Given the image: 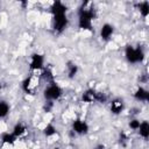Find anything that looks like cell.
<instances>
[{"label": "cell", "instance_id": "10", "mask_svg": "<svg viewBox=\"0 0 149 149\" xmlns=\"http://www.w3.org/2000/svg\"><path fill=\"white\" fill-rule=\"evenodd\" d=\"M134 97L137 100H140V101H147V100H149V93L143 87H139L136 90V92L134 93Z\"/></svg>", "mask_w": 149, "mask_h": 149}, {"label": "cell", "instance_id": "15", "mask_svg": "<svg viewBox=\"0 0 149 149\" xmlns=\"http://www.w3.org/2000/svg\"><path fill=\"white\" fill-rule=\"evenodd\" d=\"M139 8H140V13L142 14V16H148V14H149V2L148 1H143L142 3H140Z\"/></svg>", "mask_w": 149, "mask_h": 149}, {"label": "cell", "instance_id": "23", "mask_svg": "<svg viewBox=\"0 0 149 149\" xmlns=\"http://www.w3.org/2000/svg\"><path fill=\"white\" fill-rule=\"evenodd\" d=\"M0 90H1V84H0Z\"/></svg>", "mask_w": 149, "mask_h": 149}, {"label": "cell", "instance_id": "4", "mask_svg": "<svg viewBox=\"0 0 149 149\" xmlns=\"http://www.w3.org/2000/svg\"><path fill=\"white\" fill-rule=\"evenodd\" d=\"M68 24V17L65 14L54 15V29L58 33H62Z\"/></svg>", "mask_w": 149, "mask_h": 149}, {"label": "cell", "instance_id": "13", "mask_svg": "<svg viewBox=\"0 0 149 149\" xmlns=\"http://www.w3.org/2000/svg\"><path fill=\"white\" fill-rule=\"evenodd\" d=\"M24 132H26V127L23 125H21V123H17V125H15V127L13 129V135L15 137L16 136H21L22 134H24Z\"/></svg>", "mask_w": 149, "mask_h": 149}, {"label": "cell", "instance_id": "5", "mask_svg": "<svg viewBox=\"0 0 149 149\" xmlns=\"http://www.w3.org/2000/svg\"><path fill=\"white\" fill-rule=\"evenodd\" d=\"M83 100L85 102H92L94 100H98V101H104L105 100V97L102 93H99V92H95L93 90H88L86 91L84 94H83Z\"/></svg>", "mask_w": 149, "mask_h": 149}, {"label": "cell", "instance_id": "1", "mask_svg": "<svg viewBox=\"0 0 149 149\" xmlns=\"http://www.w3.org/2000/svg\"><path fill=\"white\" fill-rule=\"evenodd\" d=\"M94 17V13L92 9H80L79 10V19H78V26L81 29L90 30L92 28V20Z\"/></svg>", "mask_w": 149, "mask_h": 149}, {"label": "cell", "instance_id": "16", "mask_svg": "<svg viewBox=\"0 0 149 149\" xmlns=\"http://www.w3.org/2000/svg\"><path fill=\"white\" fill-rule=\"evenodd\" d=\"M31 80H33V78L31 77H28L24 81H23V90L27 92V93H31V86H33V84H31Z\"/></svg>", "mask_w": 149, "mask_h": 149}, {"label": "cell", "instance_id": "12", "mask_svg": "<svg viewBox=\"0 0 149 149\" xmlns=\"http://www.w3.org/2000/svg\"><path fill=\"white\" fill-rule=\"evenodd\" d=\"M139 129H140V135L142 137H144V139L149 137V123H148V121H142L140 123Z\"/></svg>", "mask_w": 149, "mask_h": 149}, {"label": "cell", "instance_id": "24", "mask_svg": "<svg viewBox=\"0 0 149 149\" xmlns=\"http://www.w3.org/2000/svg\"><path fill=\"white\" fill-rule=\"evenodd\" d=\"M54 149H59V148H54Z\"/></svg>", "mask_w": 149, "mask_h": 149}, {"label": "cell", "instance_id": "19", "mask_svg": "<svg viewBox=\"0 0 149 149\" xmlns=\"http://www.w3.org/2000/svg\"><path fill=\"white\" fill-rule=\"evenodd\" d=\"M77 71H78V66H77L76 64H70V65H69V72H68L69 78H73V77L76 76Z\"/></svg>", "mask_w": 149, "mask_h": 149}, {"label": "cell", "instance_id": "18", "mask_svg": "<svg viewBox=\"0 0 149 149\" xmlns=\"http://www.w3.org/2000/svg\"><path fill=\"white\" fill-rule=\"evenodd\" d=\"M56 133V128L52 125H47V127L44 128V135L45 136H52Z\"/></svg>", "mask_w": 149, "mask_h": 149}, {"label": "cell", "instance_id": "9", "mask_svg": "<svg viewBox=\"0 0 149 149\" xmlns=\"http://www.w3.org/2000/svg\"><path fill=\"white\" fill-rule=\"evenodd\" d=\"M51 12H52V15L65 14L66 13V7L61 1H55L52 3V6H51Z\"/></svg>", "mask_w": 149, "mask_h": 149}, {"label": "cell", "instance_id": "6", "mask_svg": "<svg viewBox=\"0 0 149 149\" xmlns=\"http://www.w3.org/2000/svg\"><path fill=\"white\" fill-rule=\"evenodd\" d=\"M43 68V56L40 54H33L31 55V62H30V69L31 70H40Z\"/></svg>", "mask_w": 149, "mask_h": 149}, {"label": "cell", "instance_id": "2", "mask_svg": "<svg viewBox=\"0 0 149 149\" xmlns=\"http://www.w3.org/2000/svg\"><path fill=\"white\" fill-rule=\"evenodd\" d=\"M126 58L128 62L130 63H137V62H142V59L144 58V52L143 50L137 47V48H133L132 45H128L126 48Z\"/></svg>", "mask_w": 149, "mask_h": 149}, {"label": "cell", "instance_id": "8", "mask_svg": "<svg viewBox=\"0 0 149 149\" xmlns=\"http://www.w3.org/2000/svg\"><path fill=\"white\" fill-rule=\"evenodd\" d=\"M113 31H114L113 26L109 24V23H105V24L101 27V29H100V36H101L102 40L107 41V40H109V37L112 36Z\"/></svg>", "mask_w": 149, "mask_h": 149}, {"label": "cell", "instance_id": "7", "mask_svg": "<svg viewBox=\"0 0 149 149\" xmlns=\"http://www.w3.org/2000/svg\"><path fill=\"white\" fill-rule=\"evenodd\" d=\"M72 128L77 134H86L88 130V126L83 120H76L72 123Z\"/></svg>", "mask_w": 149, "mask_h": 149}, {"label": "cell", "instance_id": "17", "mask_svg": "<svg viewBox=\"0 0 149 149\" xmlns=\"http://www.w3.org/2000/svg\"><path fill=\"white\" fill-rule=\"evenodd\" d=\"M15 141V136L13 134H3L2 135V142L3 143H8V144H13Z\"/></svg>", "mask_w": 149, "mask_h": 149}, {"label": "cell", "instance_id": "11", "mask_svg": "<svg viewBox=\"0 0 149 149\" xmlns=\"http://www.w3.org/2000/svg\"><path fill=\"white\" fill-rule=\"evenodd\" d=\"M122 109H123V102H122V100L115 99V100L112 101V104H111V111H112V113L119 114V113H121Z\"/></svg>", "mask_w": 149, "mask_h": 149}, {"label": "cell", "instance_id": "14", "mask_svg": "<svg viewBox=\"0 0 149 149\" xmlns=\"http://www.w3.org/2000/svg\"><path fill=\"white\" fill-rule=\"evenodd\" d=\"M9 112V105L6 101H0V118H3Z\"/></svg>", "mask_w": 149, "mask_h": 149}, {"label": "cell", "instance_id": "3", "mask_svg": "<svg viewBox=\"0 0 149 149\" xmlns=\"http://www.w3.org/2000/svg\"><path fill=\"white\" fill-rule=\"evenodd\" d=\"M62 94V88L56 85V84H51L50 86H48L44 90V98L48 100H55L58 99Z\"/></svg>", "mask_w": 149, "mask_h": 149}, {"label": "cell", "instance_id": "22", "mask_svg": "<svg viewBox=\"0 0 149 149\" xmlns=\"http://www.w3.org/2000/svg\"><path fill=\"white\" fill-rule=\"evenodd\" d=\"M97 149H105V147H104V146H98Z\"/></svg>", "mask_w": 149, "mask_h": 149}, {"label": "cell", "instance_id": "21", "mask_svg": "<svg viewBox=\"0 0 149 149\" xmlns=\"http://www.w3.org/2000/svg\"><path fill=\"white\" fill-rule=\"evenodd\" d=\"M43 76H44V78L45 79H49V80H52V74H51V72L49 71V70H44V72H43Z\"/></svg>", "mask_w": 149, "mask_h": 149}, {"label": "cell", "instance_id": "20", "mask_svg": "<svg viewBox=\"0 0 149 149\" xmlns=\"http://www.w3.org/2000/svg\"><path fill=\"white\" fill-rule=\"evenodd\" d=\"M140 120H136V119H134V120H132L130 122H129V127L132 128V129H139V127H140Z\"/></svg>", "mask_w": 149, "mask_h": 149}]
</instances>
